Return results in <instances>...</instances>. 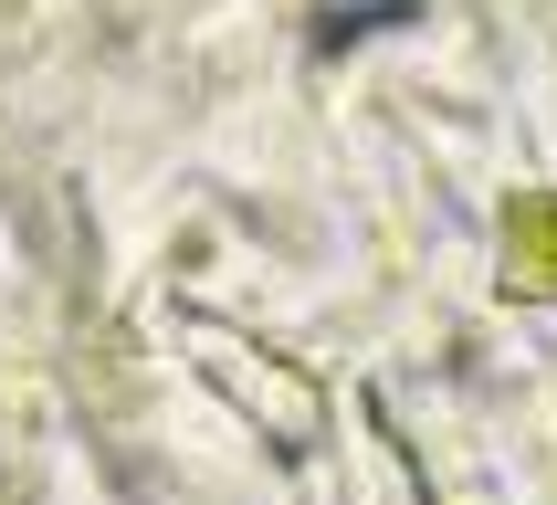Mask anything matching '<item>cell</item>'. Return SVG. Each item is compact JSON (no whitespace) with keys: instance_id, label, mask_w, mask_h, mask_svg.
Instances as JSON below:
<instances>
[{"instance_id":"6da1fadb","label":"cell","mask_w":557,"mask_h":505,"mask_svg":"<svg viewBox=\"0 0 557 505\" xmlns=\"http://www.w3.org/2000/svg\"><path fill=\"white\" fill-rule=\"evenodd\" d=\"M505 284L516 295H557V189L505 211Z\"/></svg>"}]
</instances>
